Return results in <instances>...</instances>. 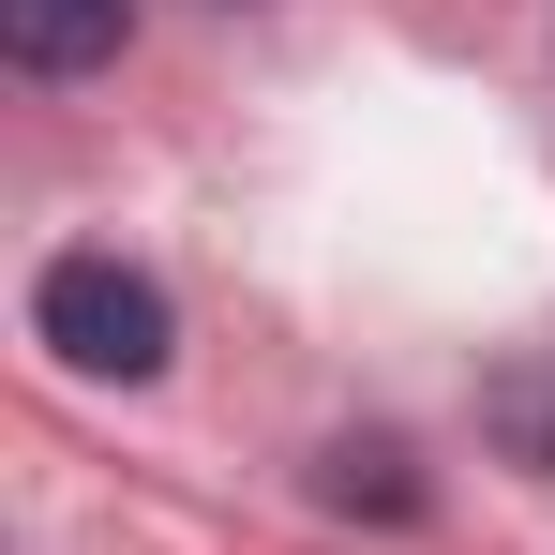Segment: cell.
Returning <instances> with one entry per match:
<instances>
[{"label":"cell","mask_w":555,"mask_h":555,"mask_svg":"<svg viewBox=\"0 0 555 555\" xmlns=\"http://www.w3.org/2000/svg\"><path fill=\"white\" fill-rule=\"evenodd\" d=\"M30 331L61 346L76 375H166V346H181V315H166V285L135 271V256H46V285H30Z\"/></svg>","instance_id":"obj_1"},{"label":"cell","mask_w":555,"mask_h":555,"mask_svg":"<svg viewBox=\"0 0 555 555\" xmlns=\"http://www.w3.org/2000/svg\"><path fill=\"white\" fill-rule=\"evenodd\" d=\"M480 436H495L511 465H541V480H555V346H526V361L480 375Z\"/></svg>","instance_id":"obj_3"},{"label":"cell","mask_w":555,"mask_h":555,"mask_svg":"<svg viewBox=\"0 0 555 555\" xmlns=\"http://www.w3.org/2000/svg\"><path fill=\"white\" fill-rule=\"evenodd\" d=\"M120 30H135V0H0V46L30 76H91V61H120Z\"/></svg>","instance_id":"obj_2"},{"label":"cell","mask_w":555,"mask_h":555,"mask_svg":"<svg viewBox=\"0 0 555 555\" xmlns=\"http://www.w3.org/2000/svg\"><path fill=\"white\" fill-rule=\"evenodd\" d=\"M315 495H331V511H390V526H405V511H421V480H405V436H331Z\"/></svg>","instance_id":"obj_4"}]
</instances>
